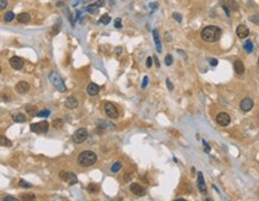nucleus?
<instances>
[{"mask_svg":"<svg viewBox=\"0 0 259 201\" xmlns=\"http://www.w3.org/2000/svg\"><path fill=\"white\" fill-rule=\"evenodd\" d=\"M222 36V29L216 25H208L200 32V37L205 42H216Z\"/></svg>","mask_w":259,"mask_h":201,"instance_id":"1","label":"nucleus"},{"mask_svg":"<svg viewBox=\"0 0 259 201\" xmlns=\"http://www.w3.org/2000/svg\"><path fill=\"white\" fill-rule=\"evenodd\" d=\"M96 161H97V156L93 151H83L82 153H79L77 158V162L80 166H90L95 164Z\"/></svg>","mask_w":259,"mask_h":201,"instance_id":"2","label":"nucleus"},{"mask_svg":"<svg viewBox=\"0 0 259 201\" xmlns=\"http://www.w3.org/2000/svg\"><path fill=\"white\" fill-rule=\"evenodd\" d=\"M49 80L52 82V84H53L60 92H65V91H66L65 83H64V80L61 79V77H60L56 72H52V73L49 74Z\"/></svg>","mask_w":259,"mask_h":201,"instance_id":"3","label":"nucleus"},{"mask_svg":"<svg viewBox=\"0 0 259 201\" xmlns=\"http://www.w3.org/2000/svg\"><path fill=\"white\" fill-rule=\"evenodd\" d=\"M48 127H49V124H48L47 121H40V122H36V124H30V129H31V132L36 133V134L47 133Z\"/></svg>","mask_w":259,"mask_h":201,"instance_id":"4","label":"nucleus"},{"mask_svg":"<svg viewBox=\"0 0 259 201\" xmlns=\"http://www.w3.org/2000/svg\"><path fill=\"white\" fill-rule=\"evenodd\" d=\"M86 139H88V131L85 128H79L72 135V140H73L74 144H82Z\"/></svg>","mask_w":259,"mask_h":201,"instance_id":"5","label":"nucleus"},{"mask_svg":"<svg viewBox=\"0 0 259 201\" xmlns=\"http://www.w3.org/2000/svg\"><path fill=\"white\" fill-rule=\"evenodd\" d=\"M104 113L107 114V116H108L109 119H113V120H115V119H118L119 117L118 108H117L113 103H110V102H107V103L104 104Z\"/></svg>","mask_w":259,"mask_h":201,"instance_id":"6","label":"nucleus"},{"mask_svg":"<svg viewBox=\"0 0 259 201\" xmlns=\"http://www.w3.org/2000/svg\"><path fill=\"white\" fill-rule=\"evenodd\" d=\"M59 177L61 178L63 181H65V182H67L69 185H76L77 182H78V180H77V176L73 174V172H69V171H60L59 172Z\"/></svg>","mask_w":259,"mask_h":201,"instance_id":"7","label":"nucleus"},{"mask_svg":"<svg viewBox=\"0 0 259 201\" xmlns=\"http://www.w3.org/2000/svg\"><path fill=\"white\" fill-rule=\"evenodd\" d=\"M220 4L222 8H228L229 11H237L239 10V4L235 0H221Z\"/></svg>","mask_w":259,"mask_h":201,"instance_id":"8","label":"nucleus"},{"mask_svg":"<svg viewBox=\"0 0 259 201\" xmlns=\"http://www.w3.org/2000/svg\"><path fill=\"white\" fill-rule=\"evenodd\" d=\"M216 122L222 127H226L230 124V116L228 115L227 113H220L216 116Z\"/></svg>","mask_w":259,"mask_h":201,"instance_id":"9","label":"nucleus"},{"mask_svg":"<svg viewBox=\"0 0 259 201\" xmlns=\"http://www.w3.org/2000/svg\"><path fill=\"white\" fill-rule=\"evenodd\" d=\"M10 65H11V67L13 68V70H22L24 67V61L21 59V58H18V56H12L11 59H10Z\"/></svg>","mask_w":259,"mask_h":201,"instance_id":"10","label":"nucleus"},{"mask_svg":"<svg viewBox=\"0 0 259 201\" xmlns=\"http://www.w3.org/2000/svg\"><path fill=\"white\" fill-rule=\"evenodd\" d=\"M16 91L19 95H24V93H26L28 91H29V89H30V86H29V84L26 83V82H24V80H21V82H18L16 85Z\"/></svg>","mask_w":259,"mask_h":201,"instance_id":"11","label":"nucleus"},{"mask_svg":"<svg viewBox=\"0 0 259 201\" xmlns=\"http://www.w3.org/2000/svg\"><path fill=\"white\" fill-rule=\"evenodd\" d=\"M253 100H251V98H243L242 100H241V103H240V108H241V110L242 111H245V113H247V111H250L252 108H253Z\"/></svg>","mask_w":259,"mask_h":201,"instance_id":"12","label":"nucleus"},{"mask_svg":"<svg viewBox=\"0 0 259 201\" xmlns=\"http://www.w3.org/2000/svg\"><path fill=\"white\" fill-rule=\"evenodd\" d=\"M236 35L240 39H246L250 35V30H248V28L246 25H239L236 28Z\"/></svg>","mask_w":259,"mask_h":201,"instance_id":"13","label":"nucleus"},{"mask_svg":"<svg viewBox=\"0 0 259 201\" xmlns=\"http://www.w3.org/2000/svg\"><path fill=\"white\" fill-rule=\"evenodd\" d=\"M130 189H131V192H132L134 195H137V196H141V195L145 194V189H144L141 185H138V183H132L131 187H130Z\"/></svg>","mask_w":259,"mask_h":201,"instance_id":"14","label":"nucleus"},{"mask_svg":"<svg viewBox=\"0 0 259 201\" xmlns=\"http://www.w3.org/2000/svg\"><path fill=\"white\" fill-rule=\"evenodd\" d=\"M234 71L237 76H242L245 73V66H243V62L241 60H235L234 61Z\"/></svg>","mask_w":259,"mask_h":201,"instance_id":"15","label":"nucleus"},{"mask_svg":"<svg viewBox=\"0 0 259 201\" xmlns=\"http://www.w3.org/2000/svg\"><path fill=\"white\" fill-rule=\"evenodd\" d=\"M86 92L89 93L90 96H96L97 93L100 92V86L97 84H94V83H90L88 87H86Z\"/></svg>","mask_w":259,"mask_h":201,"instance_id":"16","label":"nucleus"},{"mask_svg":"<svg viewBox=\"0 0 259 201\" xmlns=\"http://www.w3.org/2000/svg\"><path fill=\"white\" fill-rule=\"evenodd\" d=\"M198 188L202 193L206 194V187H205V182H204V176H203V172H198Z\"/></svg>","mask_w":259,"mask_h":201,"instance_id":"17","label":"nucleus"},{"mask_svg":"<svg viewBox=\"0 0 259 201\" xmlns=\"http://www.w3.org/2000/svg\"><path fill=\"white\" fill-rule=\"evenodd\" d=\"M65 107L67 109H74L78 107V100H76L74 97H69L67 100H65Z\"/></svg>","mask_w":259,"mask_h":201,"instance_id":"18","label":"nucleus"},{"mask_svg":"<svg viewBox=\"0 0 259 201\" xmlns=\"http://www.w3.org/2000/svg\"><path fill=\"white\" fill-rule=\"evenodd\" d=\"M152 36H154V41H155V44H156V49L158 53L162 52V46H161V40H160V36H158V31L155 29L152 31Z\"/></svg>","mask_w":259,"mask_h":201,"instance_id":"19","label":"nucleus"},{"mask_svg":"<svg viewBox=\"0 0 259 201\" xmlns=\"http://www.w3.org/2000/svg\"><path fill=\"white\" fill-rule=\"evenodd\" d=\"M12 120H13L15 122H17V124H23V122L26 121V117H25V115L21 114V113H15V114L12 115Z\"/></svg>","mask_w":259,"mask_h":201,"instance_id":"20","label":"nucleus"},{"mask_svg":"<svg viewBox=\"0 0 259 201\" xmlns=\"http://www.w3.org/2000/svg\"><path fill=\"white\" fill-rule=\"evenodd\" d=\"M17 21L19 22V23H28L29 21H30V16L28 15V13H25V12H23V13H19V15L17 16Z\"/></svg>","mask_w":259,"mask_h":201,"instance_id":"21","label":"nucleus"},{"mask_svg":"<svg viewBox=\"0 0 259 201\" xmlns=\"http://www.w3.org/2000/svg\"><path fill=\"white\" fill-rule=\"evenodd\" d=\"M25 110H26V113L29 114V116H31V117L36 116L37 115V113H39V111H37V108L34 107V105H30V104L25 107Z\"/></svg>","mask_w":259,"mask_h":201,"instance_id":"22","label":"nucleus"},{"mask_svg":"<svg viewBox=\"0 0 259 201\" xmlns=\"http://www.w3.org/2000/svg\"><path fill=\"white\" fill-rule=\"evenodd\" d=\"M0 146L11 147V146H12V143H11V140L7 139L6 137H4V135H0Z\"/></svg>","mask_w":259,"mask_h":201,"instance_id":"23","label":"nucleus"},{"mask_svg":"<svg viewBox=\"0 0 259 201\" xmlns=\"http://www.w3.org/2000/svg\"><path fill=\"white\" fill-rule=\"evenodd\" d=\"M243 49H245L247 53H252V52H253V43H252V41H246V42L243 43Z\"/></svg>","mask_w":259,"mask_h":201,"instance_id":"24","label":"nucleus"},{"mask_svg":"<svg viewBox=\"0 0 259 201\" xmlns=\"http://www.w3.org/2000/svg\"><path fill=\"white\" fill-rule=\"evenodd\" d=\"M98 22L101 24H103V25H107V24L110 22V17L108 15H103V16H101V18H100Z\"/></svg>","mask_w":259,"mask_h":201,"instance_id":"25","label":"nucleus"},{"mask_svg":"<svg viewBox=\"0 0 259 201\" xmlns=\"http://www.w3.org/2000/svg\"><path fill=\"white\" fill-rule=\"evenodd\" d=\"M13 19H15V13H13V12H11V11H8L7 13L5 15V22L10 23V22H12Z\"/></svg>","mask_w":259,"mask_h":201,"instance_id":"26","label":"nucleus"},{"mask_svg":"<svg viewBox=\"0 0 259 201\" xmlns=\"http://www.w3.org/2000/svg\"><path fill=\"white\" fill-rule=\"evenodd\" d=\"M88 192L91 194L97 193V192H98V187L96 186V185H89V186H88Z\"/></svg>","mask_w":259,"mask_h":201,"instance_id":"27","label":"nucleus"},{"mask_svg":"<svg viewBox=\"0 0 259 201\" xmlns=\"http://www.w3.org/2000/svg\"><path fill=\"white\" fill-rule=\"evenodd\" d=\"M49 114H50V111H49V110H47V109H43V110L39 111L36 116H39V117H48Z\"/></svg>","mask_w":259,"mask_h":201,"instance_id":"28","label":"nucleus"},{"mask_svg":"<svg viewBox=\"0 0 259 201\" xmlns=\"http://www.w3.org/2000/svg\"><path fill=\"white\" fill-rule=\"evenodd\" d=\"M120 169H121V163L117 162V163H114V164H113V166H112V169H110V170H112V172H118Z\"/></svg>","mask_w":259,"mask_h":201,"instance_id":"29","label":"nucleus"},{"mask_svg":"<svg viewBox=\"0 0 259 201\" xmlns=\"http://www.w3.org/2000/svg\"><path fill=\"white\" fill-rule=\"evenodd\" d=\"M250 21H251L252 23H254L256 25H259V13H256V15H253L250 17Z\"/></svg>","mask_w":259,"mask_h":201,"instance_id":"30","label":"nucleus"},{"mask_svg":"<svg viewBox=\"0 0 259 201\" xmlns=\"http://www.w3.org/2000/svg\"><path fill=\"white\" fill-rule=\"evenodd\" d=\"M19 187H21V188H26V189H28V188H31L32 186L29 183V182H26V181H24V180H21V181H19Z\"/></svg>","mask_w":259,"mask_h":201,"instance_id":"31","label":"nucleus"},{"mask_svg":"<svg viewBox=\"0 0 259 201\" xmlns=\"http://www.w3.org/2000/svg\"><path fill=\"white\" fill-rule=\"evenodd\" d=\"M53 126H54V128H60V127L63 126V120H61V119H56V120H54V121H53Z\"/></svg>","mask_w":259,"mask_h":201,"instance_id":"32","label":"nucleus"},{"mask_svg":"<svg viewBox=\"0 0 259 201\" xmlns=\"http://www.w3.org/2000/svg\"><path fill=\"white\" fill-rule=\"evenodd\" d=\"M165 65H167V66H170V65H172L173 63V56L172 55H167V56H165Z\"/></svg>","mask_w":259,"mask_h":201,"instance_id":"33","label":"nucleus"},{"mask_svg":"<svg viewBox=\"0 0 259 201\" xmlns=\"http://www.w3.org/2000/svg\"><path fill=\"white\" fill-rule=\"evenodd\" d=\"M22 196H23L24 200H35V199H36V196H35L34 194H28V195H26V194H24V195H22Z\"/></svg>","mask_w":259,"mask_h":201,"instance_id":"34","label":"nucleus"},{"mask_svg":"<svg viewBox=\"0 0 259 201\" xmlns=\"http://www.w3.org/2000/svg\"><path fill=\"white\" fill-rule=\"evenodd\" d=\"M97 8L98 7H96L95 5H90V6L86 7V11H89V12H91V13H96V12H97Z\"/></svg>","mask_w":259,"mask_h":201,"instance_id":"35","label":"nucleus"},{"mask_svg":"<svg viewBox=\"0 0 259 201\" xmlns=\"http://www.w3.org/2000/svg\"><path fill=\"white\" fill-rule=\"evenodd\" d=\"M7 6V0H0V10H5Z\"/></svg>","mask_w":259,"mask_h":201,"instance_id":"36","label":"nucleus"},{"mask_svg":"<svg viewBox=\"0 0 259 201\" xmlns=\"http://www.w3.org/2000/svg\"><path fill=\"white\" fill-rule=\"evenodd\" d=\"M114 26H115L117 29H120V28H121V19H120V18H117V19H115Z\"/></svg>","mask_w":259,"mask_h":201,"instance_id":"37","label":"nucleus"},{"mask_svg":"<svg viewBox=\"0 0 259 201\" xmlns=\"http://www.w3.org/2000/svg\"><path fill=\"white\" fill-rule=\"evenodd\" d=\"M96 7H101V6H103L104 5V0H97L96 2L94 4Z\"/></svg>","mask_w":259,"mask_h":201,"instance_id":"38","label":"nucleus"},{"mask_svg":"<svg viewBox=\"0 0 259 201\" xmlns=\"http://www.w3.org/2000/svg\"><path fill=\"white\" fill-rule=\"evenodd\" d=\"M131 180H132V175L131 174H126L125 176H124V181L125 182H130Z\"/></svg>","mask_w":259,"mask_h":201,"instance_id":"39","label":"nucleus"},{"mask_svg":"<svg viewBox=\"0 0 259 201\" xmlns=\"http://www.w3.org/2000/svg\"><path fill=\"white\" fill-rule=\"evenodd\" d=\"M173 17H174V18H175V21H176V22H179V23H180L181 19H182V18H181V16L179 15V13H173Z\"/></svg>","mask_w":259,"mask_h":201,"instance_id":"40","label":"nucleus"},{"mask_svg":"<svg viewBox=\"0 0 259 201\" xmlns=\"http://www.w3.org/2000/svg\"><path fill=\"white\" fill-rule=\"evenodd\" d=\"M151 66H152V58L149 56V58L146 59V67H151Z\"/></svg>","mask_w":259,"mask_h":201,"instance_id":"41","label":"nucleus"},{"mask_svg":"<svg viewBox=\"0 0 259 201\" xmlns=\"http://www.w3.org/2000/svg\"><path fill=\"white\" fill-rule=\"evenodd\" d=\"M4 200L5 201H17L18 199H17V198H13V196H5Z\"/></svg>","mask_w":259,"mask_h":201,"instance_id":"42","label":"nucleus"},{"mask_svg":"<svg viewBox=\"0 0 259 201\" xmlns=\"http://www.w3.org/2000/svg\"><path fill=\"white\" fill-rule=\"evenodd\" d=\"M165 83H167V86H168V89H169V90H173V89H174L172 82H170L169 79H167V80H165Z\"/></svg>","mask_w":259,"mask_h":201,"instance_id":"43","label":"nucleus"},{"mask_svg":"<svg viewBox=\"0 0 259 201\" xmlns=\"http://www.w3.org/2000/svg\"><path fill=\"white\" fill-rule=\"evenodd\" d=\"M148 77H144V79H143V84H141V87L144 89V87H146V85H148Z\"/></svg>","mask_w":259,"mask_h":201,"instance_id":"44","label":"nucleus"},{"mask_svg":"<svg viewBox=\"0 0 259 201\" xmlns=\"http://www.w3.org/2000/svg\"><path fill=\"white\" fill-rule=\"evenodd\" d=\"M203 144H204V146H205V151H206V152H210V146H209V144H208L205 140H203Z\"/></svg>","mask_w":259,"mask_h":201,"instance_id":"45","label":"nucleus"},{"mask_svg":"<svg viewBox=\"0 0 259 201\" xmlns=\"http://www.w3.org/2000/svg\"><path fill=\"white\" fill-rule=\"evenodd\" d=\"M210 65H211V66H217V65H218V61H217L216 59H211V60H210Z\"/></svg>","mask_w":259,"mask_h":201,"instance_id":"46","label":"nucleus"},{"mask_svg":"<svg viewBox=\"0 0 259 201\" xmlns=\"http://www.w3.org/2000/svg\"><path fill=\"white\" fill-rule=\"evenodd\" d=\"M121 50H122V48H121V47H118V48L115 49V53H117V54H120V53H121Z\"/></svg>","mask_w":259,"mask_h":201,"instance_id":"47","label":"nucleus"},{"mask_svg":"<svg viewBox=\"0 0 259 201\" xmlns=\"http://www.w3.org/2000/svg\"><path fill=\"white\" fill-rule=\"evenodd\" d=\"M154 60H155V62H156V66H157V67H160V62H158V60H157L156 56H154Z\"/></svg>","mask_w":259,"mask_h":201,"instance_id":"48","label":"nucleus"},{"mask_svg":"<svg viewBox=\"0 0 259 201\" xmlns=\"http://www.w3.org/2000/svg\"><path fill=\"white\" fill-rule=\"evenodd\" d=\"M258 65H259V59H258Z\"/></svg>","mask_w":259,"mask_h":201,"instance_id":"49","label":"nucleus"},{"mask_svg":"<svg viewBox=\"0 0 259 201\" xmlns=\"http://www.w3.org/2000/svg\"><path fill=\"white\" fill-rule=\"evenodd\" d=\"M0 72H1V68H0Z\"/></svg>","mask_w":259,"mask_h":201,"instance_id":"50","label":"nucleus"},{"mask_svg":"<svg viewBox=\"0 0 259 201\" xmlns=\"http://www.w3.org/2000/svg\"><path fill=\"white\" fill-rule=\"evenodd\" d=\"M84 1H86V0H84Z\"/></svg>","mask_w":259,"mask_h":201,"instance_id":"51","label":"nucleus"}]
</instances>
